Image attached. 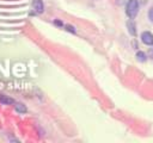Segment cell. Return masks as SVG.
Instances as JSON below:
<instances>
[{
    "label": "cell",
    "mask_w": 153,
    "mask_h": 143,
    "mask_svg": "<svg viewBox=\"0 0 153 143\" xmlns=\"http://www.w3.org/2000/svg\"><path fill=\"white\" fill-rule=\"evenodd\" d=\"M139 11V2L137 0H128L126 5V13L129 17V19H134Z\"/></svg>",
    "instance_id": "6da1fadb"
},
{
    "label": "cell",
    "mask_w": 153,
    "mask_h": 143,
    "mask_svg": "<svg viewBox=\"0 0 153 143\" xmlns=\"http://www.w3.org/2000/svg\"><path fill=\"white\" fill-rule=\"evenodd\" d=\"M141 41H142L146 45L152 46V45H153V35H152L149 31L142 32V33H141Z\"/></svg>",
    "instance_id": "7a4b0ae2"
},
{
    "label": "cell",
    "mask_w": 153,
    "mask_h": 143,
    "mask_svg": "<svg viewBox=\"0 0 153 143\" xmlns=\"http://www.w3.org/2000/svg\"><path fill=\"white\" fill-rule=\"evenodd\" d=\"M32 8L36 13H42L44 10V5L42 0H32Z\"/></svg>",
    "instance_id": "3957f363"
},
{
    "label": "cell",
    "mask_w": 153,
    "mask_h": 143,
    "mask_svg": "<svg viewBox=\"0 0 153 143\" xmlns=\"http://www.w3.org/2000/svg\"><path fill=\"white\" fill-rule=\"evenodd\" d=\"M127 27H128V31L131 36H136V25H135L133 19H129L127 21Z\"/></svg>",
    "instance_id": "277c9868"
},
{
    "label": "cell",
    "mask_w": 153,
    "mask_h": 143,
    "mask_svg": "<svg viewBox=\"0 0 153 143\" xmlns=\"http://www.w3.org/2000/svg\"><path fill=\"white\" fill-rule=\"evenodd\" d=\"M0 101L2 102V104H13V99H11V98H7L6 95H0Z\"/></svg>",
    "instance_id": "5b68a950"
},
{
    "label": "cell",
    "mask_w": 153,
    "mask_h": 143,
    "mask_svg": "<svg viewBox=\"0 0 153 143\" xmlns=\"http://www.w3.org/2000/svg\"><path fill=\"white\" fill-rule=\"evenodd\" d=\"M16 111H18L19 113H25L26 112V107L23 104H16Z\"/></svg>",
    "instance_id": "8992f818"
},
{
    "label": "cell",
    "mask_w": 153,
    "mask_h": 143,
    "mask_svg": "<svg viewBox=\"0 0 153 143\" xmlns=\"http://www.w3.org/2000/svg\"><path fill=\"white\" fill-rule=\"evenodd\" d=\"M136 57H137V60L141 61V62H145V61H146V55H145V52H142V51H137V52H136Z\"/></svg>",
    "instance_id": "52a82bcc"
},
{
    "label": "cell",
    "mask_w": 153,
    "mask_h": 143,
    "mask_svg": "<svg viewBox=\"0 0 153 143\" xmlns=\"http://www.w3.org/2000/svg\"><path fill=\"white\" fill-rule=\"evenodd\" d=\"M148 18L151 19V21H153V7H151L148 11Z\"/></svg>",
    "instance_id": "ba28073f"
}]
</instances>
